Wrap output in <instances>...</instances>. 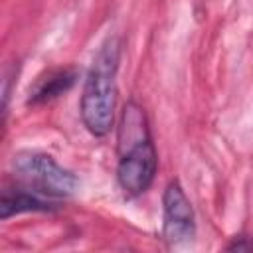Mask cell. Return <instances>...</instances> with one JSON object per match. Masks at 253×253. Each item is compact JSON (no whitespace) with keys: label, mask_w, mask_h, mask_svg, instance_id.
Listing matches in <instances>:
<instances>
[{"label":"cell","mask_w":253,"mask_h":253,"mask_svg":"<svg viewBox=\"0 0 253 253\" xmlns=\"http://www.w3.org/2000/svg\"><path fill=\"white\" fill-rule=\"evenodd\" d=\"M61 202L47 198L30 186L22 188H4L0 198V219L6 221L20 213H49L59 210Z\"/></svg>","instance_id":"5"},{"label":"cell","mask_w":253,"mask_h":253,"mask_svg":"<svg viewBox=\"0 0 253 253\" xmlns=\"http://www.w3.org/2000/svg\"><path fill=\"white\" fill-rule=\"evenodd\" d=\"M117 140L119 188L123 190L125 198H136L152 186L158 170V154L150 138L144 109L134 101H128L123 109Z\"/></svg>","instance_id":"1"},{"label":"cell","mask_w":253,"mask_h":253,"mask_svg":"<svg viewBox=\"0 0 253 253\" xmlns=\"http://www.w3.org/2000/svg\"><path fill=\"white\" fill-rule=\"evenodd\" d=\"M227 251H253V239L249 235H235L231 243L225 245Z\"/></svg>","instance_id":"7"},{"label":"cell","mask_w":253,"mask_h":253,"mask_svg":"<svg viewBox=\"0 0 253 253\" xmlns=\"http://www.w3.org/2000/svg\"><path fill=\"white\" fill-rule=\"evenodd\" d=\"M162 235L170 245H182L196 237L194 208L178 180L168 182L162 194Z\"/></svg>","instance_id":"4"},{"label":"cell","mask_w":253,"mask_h":253,"mask_svg":"<svg viewBox=\"0 0 253 253\" xmlns=\"http://www.w3.org/2000/svg\"><path fill=\"white\" fill-rule=\"evenodd\" d=\"M121 51V38L109 36L99 45L85 75L81 91V121L93 136H105L113 128Z\"/></svg>","instance_id":"2"},{"label":"cell","mask_w":253,"mask_h":253,"mask_svg":"<svg viewBox=\"0 0 253 253\" xmlns=\"http://www.w3.org/2000/svg\"><path fill=\"white\" fill-rule=\"evenodd\" d=\"M12 168L26 186L59 202L71 198L79 188L77 176L71 170L59 166L55 158L45 152L20 150L12 158Z\"/></svg>","instance_id":"3"},{"label":"cell","mask_w":253,"mask_h":253,"mask_svg":"<svg viewBox=\"0 0 253 253\" xmlns=\"http://www.w3.org/2000/svg\"><path fill=\"white\" fill-rule=\"evenodd\" d=\"M75 81H77V71L75 69H53V71H47L30 89L26 105L36 107V105L49 103V101L61 97L63 93H67L75 85Z\"/></svg>","instance_id":"6"}]
</instances>
